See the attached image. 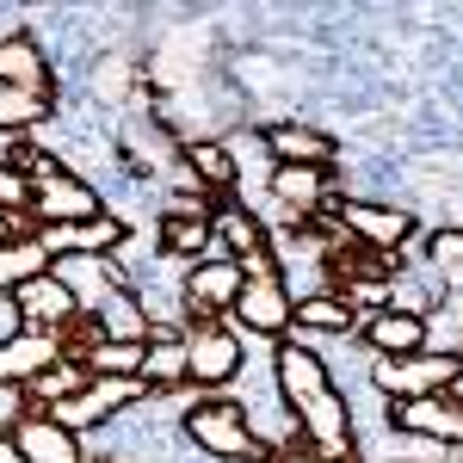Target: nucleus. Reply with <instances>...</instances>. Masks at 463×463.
I'll use <instances>...</instances> for the list:
<instances>
[{
	"label": "nucleus",
	"mask_w": 463,
	"mask_h": 463,
	"mask_svg": "<svg viewBox=\"0 0 463 463\" xmlns=\"http://www.w3.org/2000/svg\"><path fill=\"white\" fill-rule=\"evenodd\" d=\"M179 432L216 463H272L279 458V439H266V432L253 427V414L235 395H198V402L185 408Z\"/></svg>",
	"instance_id": "1"
},
{
	"label": "nucleus",
	"mask_w": 463,
	"mask_h": 463,
	"mask_svg": "<svg viewBox=\"0 0 463 463\" xmlns=\"http://www.w3.org/2000/svg\"><path fill=\"white\" fill-rule=\"evenodd\" d=\"M290 316H297V297H290L285 272H279V260H272V248L260 253V260H248V285H241V297H235V334L241 340H290Z\"/></svg>",
	"instance_id": "2"
},
{
	"label": "nucleus",
	"mask_w": 463,
	"mask_h": 463,
	"mask_svg": "<svg viewBox=\"0 0 463 463\" xmlns=\"http://www.w3.org/2000/svg\"><path fill=\"white\" fill-rule=\"evenodd\" d=\"M248 285V266L241 260H222V253H204L198 266H185L179 279V316L185 327H211V321L235 316V297Z\"/></svg>",
	"instance_id": "3"
},
{
	"label": "nucleus",
	"mask_w": 463,
	"mask_h": 463,
	"mask_svg": "<svg viewBox=\"0 0 463 463\" xmlns=\"http://www.w3.org/2000/svg\"><path fill=\"white\" fill-rule=\"evenodd\" d=\"M321 216H327V229H334L340 241H353V248H364V253H402L420 235V222L408 211H395V204H364V198H334Z\"/></svg>",
	"instance_id": "4"
},
{
	"label": "nucleus",
	"mask_w": 463,
	"mask_h": 463,
	"mask_svg": "<svg viewBox=\"0 0 463 463\" xmlns=\"http://www.w3.org/2000/svg\"><path fill=\"white\" fill-rule=\"evenodd\" d=\"M185 353H192V390L222 395V383H235L248 364V340L235 334V321H211V327H185Z\"/></svg>",
	"instance_id": "5"
},
{
	"label": "nucleus",
	"mask_w": 463,
	"mask_h": 463,
	"mask_svg": "<svg viewBox=\"0 0 463 463\" xmlns=\"http://www.w3.org/2000/svg\"><path fill=\"white\" fill-rule=\"evenodd\" d=\"M463 358H432V353H414V358H371V383L383 402H420V395H445L451 377H458Z\"/></svg>",
	"instance_id": "6"
},
{
	"label": "nucleus",
	"mask_w": 463,
	"mask_h": 463,
	"mask_svg": "<svg viewBox=\"0 0 463 463\" xmlns=\"http://www.w3.org/2000/svg\"><path fill=\"white\" fill-rule=\"evenodd\" d=\"M143 377H93L80 395H69L62 408H50V420H62L69 432H99L106 420H118V414H130L137 402H143Z\"/></svg>",
	"instance_id": "7"
},
{
	"label": "nucleus",
	"mask_w": 463,
	"mask_h": 463,
	"mask_svg": "<svg viewBox=\"0 0 463 463\" xmlns=\"http://www.w3.org/2000/svg\"><path fill=\"white\" fill-rule=\"evenodd\" d=\"M50 272H56V285L74 297V309H80V316H99L118 290H130V279L118 272V260H99V253H69V260H50Z\"/></svg>",
	"instance_id": "8"
},
{
	"label": "nucleus",
	"mask_w": 463,
	"mask_h": 463,
	"mask_svg": "<svg viewBox=\"0 0 463 463\" xmlns=\"http://www.w3.org/2000/svg\"><path fill=\"white\" fill-rule=\"evenodd\" d=\"M272 383H279V402L285 408H303L321 390H334V371H327V358L309 340H279L272 346Z\"/></svg>",
	"instance_id": "9"
},
{
	"label": "nucleus",
	"mask_w": 463,
	"mask_h": 463,
	"mask_svg": "<svg viewBox=\"0 0 463 463\" xmlns=\"http://www.w3.org/2000/svg\"><path fill=\"white\" fill-rule=\"evenodd\" d=\"M155 248L167 253V260H185V266H198L204 253H211V204H204V192L192 198H174L161 222H155Z\"/></svg>",
	"instance_id": "10"
},
{
	"label": "nucleus",
	"mask_w": 463,
	"mask_h": 463,
	"mask_svg": "<svg viewBox=\"0 0 463 463\" xmlns=\"http://www.w3.org/2000/svg\"><path fill=\"white\" fill-rule=\"evenodd\" d=\"M390 432H414L445 451H463V402L451 395H420V402H390Z\"/></svg>",
	"instance_id": "11"
},
{
	"label": "nucleus",
	"mask_w": 463,
	"mask_h": 463,
	"mask_svg": "<svg viewBox=\"0 0 463 463\" xmlns=\"http://www.w3.org/2000/svg\"><path fill=\"white\" fill-rule=\"evenodd\" d=\"M143 390L155 395H179L192 390V353H185V327H174V321H155V334H148L143 346Z\"/></svg>",
	"instance_id": "12"
},
{
	"label": "nucleus",
	"mask_w": 463,
	"mask_h": 463,
	"mask_svg": "<svg viewBox=\"0 0 463 463\" xmlns=\"http://www.w3.org/2000/svg\"><path fill=\"white\" fill-rule=\"evenodd\" d=\"M43 260H69V253H99V260H118L124 241H130V229L118 222V216H93V222H74V229H32Z\"/></svg>",
	"instance_id": "13"
},
{
	"label": "nucleus",
	"mask_w": 463,
	"mask_h": 463,
	"mask_svg": "<svg viewBox=\"0 0 463 463\" xmlns=\"http://www.w3.org/2000/svg\"><path fill=\"white\" fill-rule=\"evenodd\" d=\"M266 248H272V229H266L253 211H241L235 198H216L211 204V253L248 266V260H260Z\"/></svg>",
	"instance_id": "14"
},
{
	"label": "nucleus",
	"mask_w": 463,
	"mask_h": 463,
	"mask_svg": "<svg viewBox=\"0 0 463 463\" xmlns=\"http://www.w3.org/2000/svg\"><path fill=\"white\" fill-rule=\"evenodd\" d=\"M358 340L371 346V358H414L427 346V316L420 309H377V316L358 321Z\"/></svg>",
	"instance_id": "15"
},
{
	"label": "nucleus",
	"mask_w": 463,
	"mask_h": 463,
	"mask_svg": "<svg viewBox=\"0 0 463 463\" xmlns=\"http://www.w3.org/2000/svg\"><path fill=\"white\" fill-rule=\"evenodd\" d=\"M0 87H25V93H56V74L37 32H6L0 37Z\"/></svg>",
	"instance_id": "16"
},
{
	"label": "nucleus",
	"mask_w": 463,
	"mask_h": 463,
	"mask_svg": "<svg viewBox=\"0 0 463 463\" xmlns=\"http://www.w3.org/2000/svg\"><path fill=\"white\" fill-rule=\"evenodd\" d=\"M266 185L285 204V216H321L334 204V167H272Z\"/></svg>",
	"instance_id": "17"
},
{
	"label": "nucleus",
	"mask_w": 463,
	"mask_h": 463,
	"mask_svg": "<svg viewBox=\"0 0 463 463\" xmlns=\"http://www.w3.org/2000/svg\"><path fill=\"white\" fill-rule=\"evenodd\" d=\"M13 445H19V458H25V463H93V458H87V445H80V432H69L62 420H50V414L19 420Z\"/></svg>",
	"instance_id": "18"
},
{
	"label": "nucleus",
	"mask_w": 463,
	"mask_h": 463,
	"mask_svg": "<svg viewBox=\"0 0 463 463\" xmlns=\"http://www.w3.org/2000/svg\"><path fill=\"white\" fill-rule=\"evenodd\" d=\"M266 148H272V167H334L340 161V137H327L316 124H279V130H266Z\"/></svg>",
	"instance_id": "19"
},
{
	"label": "nucleus",
	"mask_w": 463,
	"mask_h": 463,
	"mask_svg": "<svg viewBox=\"0 0 463 463\" xmlns=\"http://www.w3.org/2000/svg\"><path fill=\"white\" fill-rule=\"evenodd\" d=\"M56 358H62V340H56V334L25 327L19 340H6V346H0V383H6V390H25V383H32V377H43Z\"/></svg>",
	"instance_id": "20"
},
{
	"label": "nucleus",
	"mask_w": 463,
	"mask_h": 463,
	"mask_svg": "<svg viewBox=\"0 0 463 463\" xmlns=\"http://www.w3.org/2000/svg\"><path fill=\"white\" fill-rule=\"evenodd\" d=\"M179 161L192 167L198 192H211V198H229V185L241 179V161H235V148L216 143V137H185V143H179Z\"/></svg>",
	"instance_id": "21"
},
{
	"label": "nucleus",
	"mask_w": 463,
	"mask_h": 463,
	"mask_svg": "<svg viewBox=\"0 0 463 463\" xmlns=\"http://www.w3.org/2000/svg\"><path fill=\"white\" fill-rule=\"evenodd\" d=\"M13 297H19L25 327H37V334H62V327L80 316V309H74V297L56 285V272H43V279H32V285H19Z\"/></svg>",
	"instance_id": "22"
},
{
	"label": "nucleus",
	"mask_w": 463,
	"mask_h": 463,
	"mask_svg": "<svg viewBox=\"0 0 463 463\" xmlns=\"http://www.w3.org/2000/svg\"><path fill=\"white\" fill-rule=\"evenodd\" d=\"M93 327H99V340H124V346H148V334H155V316H148L143 290H118L106 309L93 316Z\"/></svg>",
	"instance_id": "23"
},
{
	"label": "nucleus",
	"mask_w": 463,
	"mask_h": 463,
	"mask_svg": "<svg viewBox=\"0 0 463 463\" xmlns=\"http://www.w3.org/2000/svg\"><path fill=\"white\" fill-rule=\"evenodd\" d=\"M290 327H297V334H346V340H358L353 303H346V297H334V290H303Z\"/></svg>",
	"instance_id": "24"
},
{
	"label": "nucleus",
	"mask_w": 463,
	"mask_h": 463,
	"mask_svg": "<svg viewBox=\"0 0 463 463\" xmlns=\"http://www.w3.org/2000/svg\"><path fill=\"white\" fill-rule=\"evenodd\" d=\"M87 383H93V377H87V364H80L74 353H62L50 371H43V377H32V383H25V402H32V414H50V408H62L69 395H80Z\"/></svg>",
	"instance_id": "25"
},
{
	"label": "nucleus",
	"mask_w": 463,
	"mask_h": 463,
	"mask_svg": "<svg viewBox=\"0 0 463 463\" xmlns=\"http://www.w3.org/2000/svg\"><path fill=\"white\" fill-rule=\"evenodd\" d=\"M56 111V93H25V87H0V130L6 137H32L37 124Z\"/></svg>",
	"instance_id": "26"
},
{
	"label": "nucleus",
	"mask_w": 463,
	"mask_h": 463,
	"mask_svg": "<svg viewBox=\"0 0 463 463\" xmlns=\"http://www.w3.org/2000/svg\"><path fill=\"white\" fill-rule=\"evenodd\" d=\"M43 272H50V260H43L32 229H25L19 241L0 248V290H19V285H32V279H43Z\"/></svg>",
	"instance_id": "27"
},
{
	"label": "nucleus",
	"mask_w": 463,
	"mask_h": 463,
	"mask_svg": "<svg viewBox=\"0 0 463 463\" xmlns=\"http://www.w3.org/2000/svg\"><path fill=\"white\" fill-rule=\"evenodd\" d=\"M0 211L32 222V179L19 174V167H6V161H0Z\"/></svg>",
	"instance_id": "28"
},
{
	"label": "nucleus",
	"mask_w": 463,
	"mask_h": 463,
	"mask_svg": "<svg viewBox=\"0 0 463 463\" xmlns=\"http://www.w3.org/2000/svg\"><path fill=\"white\" fill-rule=\"evenodd\" d=\"M420 253H427L439 272L463 266V229H432V235H420Z\"/></svg>",
	"instance_id": "29"
},
{
	"label": "nucleus",
	"mask_w": 463,
	"mask_h": 463,
	"mask_svg": "<svg viewBox=\"0 0 463 463\" xmlns=\"http://www.w3.org/2000/svg\"><path fill=\"white\" fill-rule=\"evenodd\" d=\"M19 420H32V402H25V390L0 383V432H19Z\"/></svg>",
	"instance_id": "30"
},
{
	"label": "nucleus",
	"mask_w": 463,
	"mask_h": 463,
	"mask_svg": "<svg viewBox=\"0 0 463 463\" xmlns=\"http://www.w3.org/2000/svg\"><path fill=\"white\" fill-rule=\"evenodd\" d=\"M19 334H25V316H19V297H13V290H0V346H6V340H19Z\"/></svg>",
	"instance_id": "31"
},
{
	"label": "nucleus",
	"mask_w": 463,
	"mask_h": 463,
	"mask_svg": "<svg viewBox=\"0 0 463 463\" xmlns=\"http://www.w3.org/2000/svg\"><path fill=\"white\" fill-rule=\"evenodd\" d=\"M272 463H327V458L309 451V439H303V432H290V439H279V458H272Z\"/></svg>",
	"instance_id": "32"
},
{
	"label": "nucleus",
	"mask_w": 463,
	"mask_h": 463,
	"mask_svg": "<svg viewBox=\"0 0 463 463\" xmlns=\"http://www.w3.org/2000/svg\"><path fill=\"white\" fill-rule=\"evenodd\" d=\"M25 229H32V222H19V216H6V211H0V248H6V241H19Z\"/></svg>",
	"instance_id": "33"
},
{
	"label": "nucleus",
	"mask_w": 463,
	"mask_h": 463,
	"mask_svg": "<svg viewBox=\"0 0 463 463\" xmlns=\"http://www.w3.org/2000/svg\"><path fill=\"white\" fill-rule=\"evenodd\" d=\"M19 143H25V137H6V130H0V161H6V167L19 161Z\"/></svg>",
	"instance_id": "34"
},
{
	"label": "nucleus",
	"mask_w": 463,
	"mask_h": 463,
	"mask_svg": "<svg viewBox=\"0 0 463 463\" xmlns=\"http://www.w3.org/2000/svg\"><path fill=\"white\" fill-rule=\"evenodd\" d=\"M0 463H25V458H19V445H13V432H0Z\"/></svg>",
	"instance_id": "35"
},
{
	"label": "nucleus",
	"mask_w": 463,
	"mask_h": 463,
	"mask_svg": "<svg viewBox=\"0 0 463 463\" xmlns=\"http://www.w3.org/2000/svg\"><path fill=\"white\" fill-rule=\"evenodd\" d=\"M445 395H451V402H463V364H458V377H451V390H445Z\"/></svg>",
	"instance_id": "36"
},
{
	"label": "nucleus",
	"mask_w": 463,
	"mask_h": 463,
	"mask_svg": "<svg viewBox=\"0 0 463 463\" xmlns=\"http://www.w3.org/2000/svg\"><path fill=\"white\" fill-rule=\"evenodd\" d=\"M451 463H463V451H458V458H451Z\"/></svg>",
	"instance_id": "37"
}]
</instances>
